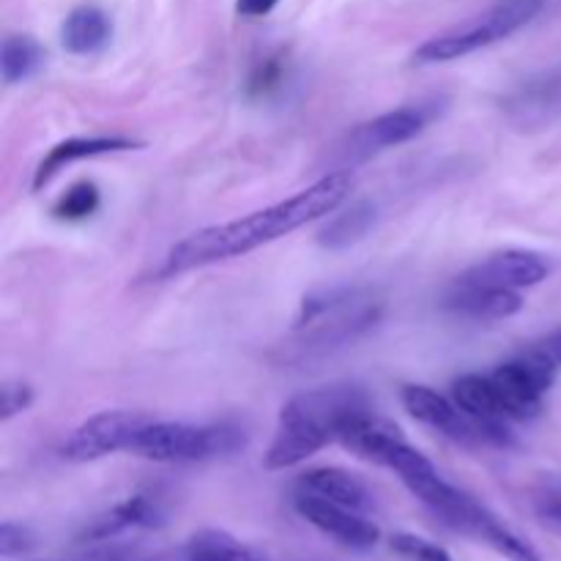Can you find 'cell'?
<instances>
[{"instance_id": "cell-1", "label": "cell", "mask_w": 561, "mask_h": 561, "mask_svg": "<svg viewBox=\"0 0 561 561\" xmlns=\"http://www.w3.org/2000/svg\"><path fill=\"white\" fill-rule=\"evenodd\" d=\"M351 186H354L351 173L337 170V173H329L323 179H318L307 190L296 192L288 201L257 208V211L233 219V222L211 225V228L197 230V233L186 236L184 241H179L168 252L162 274L164 277H175V274L214 266L219 261L241 257L247 252L257 250V247L272 244V241L283 239V236L294 233V230L337 211L345 197H348Z\"/></svg>"}, {"instance_id": "cell-2", "label": "cell", "mask_w": 561, "mask_h": 561, "mask_svg": "<svg viewBox=\"0 0 561 561\" xmlns=\"http://www.w3.org/2000/svg\"><path fill=\"white\" fill-rule=\"evenodd\" d=\"M383 316V301L376 290L359 285L316 288L301 299L299 316L288 340L279 345V362L305 365L323 359L345 345L365 337Z\"/></svg>"}, {"instance_id": "cell-3", "label": "cell", "mask_w": 561, "mask_h": 561, "mask_svg": "<svg viewBox=\"0 0 561 561\" xmlns=\"http://www.w3.org/2000/svg\"><path fill=\"white\" fill-rule=\"evenodd\" d=\"M370 398L354 383L310 389L283 405L277 416V431L263 455V469L285 471L305 463L332 442L351 416L370 411Z\"/></svg>"}, {"instance_id": "cell-4", "label": "cell", "mask_w": 561, "mask_h": 561, "mask_svg": "<svg viewBox=\"0 0 561 561\" xmlns=\"http://www.w3.org/2000/svg\"><path fill=\"white\" fill-rule=\"evenodd\" d=\"M247 433L236 422L190 425V422H157L142 425L129 453L153 463H197L244 449Z\"/></svg>"}, {"instance_id": "cell-5", "label": "cell", "mask_w": 561, "mask_h": 561, "mask_svg": "<svg viewBox=\"0 0 561 561\" xmlns=\"http://www.w3.org/2000/svg\"><path fill=\"white\" fill-rule=\"evenodd\" d=\"M548 0H496L485 14L474 16V20L463 22V25L444 31L438 36L427 38L420 44L414 53V64H447V60L466 58V55L485 49L491 44L510 38L535 22L540 11L546 9Z\"/></svg>"}, {"instance_id": "cell-6", "label": "cell", "mask_w": 561, "mask_h": 561, "mask_svg": "<svg viewBox=\"0 0 561 561\" xmlns=\"http://www.w3.org/2000/svg\"><path fill=\"white\" fill-rule=\"evenodd\" d=\"M557 370L559 365L542 345V348L518 354L491 373V381L502 398L510 422H526L542 414V398L553 387Z\"/></svg>"}, {"instance_id": "cell-7", "label": "cell", "mask_w": 561, "mask_h": 561, "mask_svg": "<svg viewBox=\"0 0 561 561\" xmlns=\"http://www.w3.org/2000/svg\"><path fill=\"white\" fill-rule=\"evenodd\" d=\"M148 422H151V416L142 414V411H99L66 436L60 455L71 463H93V460H102L113 453H129L135 436Z\"/></svg>"}, {"instance_id": "cell-8", "label": "cell", "mask_w": 561, "mask_h": 561, "mask_svg": "<svg viewBox=\"0 0 561 561\" xmlns=\"http://www.w3.org/2000/svg\"><path fill=\"white\" fill-rule=\"evenodd\" d=\"M438 110L433 104H409V107L389 110L378 118L359 124L343 142V162H367L370 157L389 151L394 146L414 140L416 135L425 131V126L436 118Z\"/></svg>"}, {"instance_id": "cell-9", "label": "cell", "mask_w": 561, "mask_h": 561, "mask_svg": "<svg viewBox=\"0 0 561 561\" xmlns=\"http://www.w3.org/2000/svg\"><path fill=\"white\" fill-rule=\"evenodd\" d=\"M294 507L307 524L316 526L318 531H323V535L332 537L345 548L367 551V548H376L378 540H381V529L373 520H367L365 513H356V510L334 504L329 499L296 491Z\"/></svg>"}, {"instance_id": "cell-10", "label": "cell", "mask_w": 561, "mask_h": 561, "mask_svg": "<svg viewBox=\"0 0 561 561\" xmlns=\"http://www.w3.org/2000/svg\"><path fill=\"white\" fill-rule=\"evenodd\" d=\"M504 115L518 129H542L561 115V66L540 71L504 96Z\"/></svg>"}, {"instance_id": "cell-11", "label": "cell", "mask_w": 561, "mask_h": 561, "mask_svg": "<svg viewBox=\"0 0 561 561\" xmlns=\"http://www.w3.org/2000/svg\"><path fill=\"white\" fill-rule=\"evenodd\" d=\"M548 272H551V266L537 252L504 250L485 257V261L474 263L471 268H466L458 279L471 285H488V288L524 290L540 285L548 277Z\"/></svg>"}, {"instance_id": "cell-12", "label": "cell", "mask_w": 561, "mask_h": 561, "mask_svg": "<svg viewBox=\"0 0 561 561\" xmlns=\"http://www.w3.org/2000/svg\"><path fill=\"white\" fill-rule=\"evenodd\" d=\"M444 310L455 312L469 321H504L524 310V299L518 290L488 288V285H471L455 279L449 294L444 296Z\"/></svg>"}, {"instance_id": "cell-13", "label": "cell", "mask_w": 561, "mask_h": 561, "mask_svg": "<svg viewBox=\"0 0 561 561\" xmlns=\"http://www.w3.org/2000/svg\"><path fill=\"white\" fill-rule=\"evenodd\" d=\"M140 148V142L131 140V137H69V140H60L58 146H53L47 151V157L38 162L36 173H33V190H42L47 186L60 170H66L69 164L82 162V159H96L107 157V153H121V151H135Z\"/></svg>"}, {"instance_id": "cell-14", "label": "cell", "mask_w": 561, "mask_h": 561, "mask_svg": "<svg viewBox=\"0 0 561 561\" xmlns=\"http://www.w3.org/2000/svg\"><path fill=\"white\" fill-rule=\"evenodd\" d=\"M162 507H159L151 496H146V493H135V496H129L126 502L115 504L113 510H107L104 515L93 518L91 524L80 531L77 540L107 542L129 529H157V526H162Z\"/></svg>"}, {"instance_id": "cell-15", "label": "cell", "mask_w": 561, "mask_h": 561, "mask_svg": "<svg viewBox=\"0 0 561 561\" xmlns=\"http://www.w3.org/2000/svg\"><path fill=\"white\" fill-rule=\"evenodd\" d=\"M296 491L329 499V502L343 504V507L356 510V513H370L373 504H376L370 488L359 477L337 469V466H321V469L305 471L296 482Z\"/></svg>"}, {"instance_id": "cell-16", "label": "cell", "mask_w": 561, "mask_h": 561, "mask_svg": "<svg viewBox=\"0 0 561 561\" xmlns=\"http://www.w3.org/2000/svg\"><path fill=\"white\" fill-rule=\"evenodd\" d=\"M113 36V22L99 5L82 3L71 11L60 27V44L71 55L102 53Z\"/></svg>"}, {"instance_id": "cell-17", "label": "cell", "mask_w": 561, "mask_h": 561, "mask_svg": "<svg viewBox=\"0 0 561 561\" xmlns=\"http://www.w3.org/2000/svg\"><path fill=\"white\" fill-rule=\"evenodd\" d=\"M466 535L477 537V540H482L485 546H491L493 551L502 553V557L510 561H542L540 553H537V548L531 546V542H526L520 535H515L507 524H502V520H499L496 515L485 507V504H480V507H477V513H474V518H471L469 531H466Z\"/></svg>"}, {"instance_id": "cell-18", "label": "cell", "mask_w": 561, "mask_h": 561, "mask_svg": "<svg viewBox=\"0 0 561 561\" xmlns=\"http://www.w3.org/2000/svg\"><path fill=\"white\" fill-rule=\"evenodd\" d=\"M453 400L466 411V414L474 416V420L507 422L510 425L507 414H504L502 398H499L491 376H477V373L460 376L458 381L453 383Z\"/></svg>"}, {"instance_id": "cell-19", "label": "cell", "mask_w": 561, "mask_h": 561, "mask_svg": "<svg viewBox=\"0 0 561 561\" xmlns=\"http://www.w3.org/2000/svg\"><path fill=\"white\" fill-rule=\"evenodd\" d=\"M175 561H263L252 551H247L233 535L222 529L195 531L184 542L181 551L173 553Z\"/></svg>"}, {"instance_id": "cell-20", "label": "cell", "mask_w": 561, "mask_h": 561, "mask_svg": "<svg viewBox=\"0 0 561 561\" xmlns=\"http://www.w3.org/2000/svg\"><path fill=\"white\" fill-rule=\"evenodd\" d=\"M376 225V206L370 201H359L340 211L337 217L329 219L327 228L318 233V244L327 250H348L351 244L365 239Z\"/></svg>"}, {"instance_id": "cell-21", "label": "cell", "mask_w": 561, "mask_h": 561, "mask_svg": "<svg viewBox=\"0 0 561 561\" xmlns=\"http://www.w3.org/2000/svg\"><path fill=\"white\" fill-rule=\"evenodd\" d=\"M44 64L42 44L33 36H9L0 49V75H3L5 85H16V82L27 80L36 75Z\"/></svg>"}, {"instance_id": "cell-22", "label": "cell", "mask_w": 561, "mask_h": 561, "mask_svg": "<svg viewBox=\"0 0 561 561\" xmlns=\"http://www.w3.org/2000/svg\"><path fill=\"white\" fill-rule=\"evenodd\" d=\"M99 203H102L99 186L93 181H77L55 201L53 214L66 222H80V219H88L99 211Z\"/></svg>"}, {"instance_id": "cell-23", "label": "cell", "mask_w": 561, "mask_h": 561, "mask_svg": "<svg viewBox=\"0 0 561 561\" xmlns=\"http://www.w3.org/2000/svg\"><path fill=\"white\" fill-rule=\"evenodd\" d=\"M392 551L403 561H455L442 546L425 540V537L409 535V531H398L392 537Z\"/></svg>"}, {"instance_id": "cell-24", "label": "cell", "mask_w": 561, "mask_h": 561, "mask_svg": "<svg viewBox=\"0 0 561 561\" xmlns=\"http://www.w3.org/2000/svg\"><path fill=\"white\" fill-rule=\"evenodd\" d=\"M33 400H36V392H33L31 383L3 381V389H0V420L9 422L14 416L25 414L33 405Z\"/></svg>"}, {"instance_id": "cell-25", "label": "cell", "mask_w": 561, "mask_h": 561, "mask_svg": "<svg viewBox=\"0 0 561 561\" xmlns=\"http://www.w3.org/2000/svg\"><path fill=\"white\" fill-rule=\"evenodd\" d=\"M33 548H36V535H33L27 526L14 524V520H5V524L0 526V557H25Z\"/></svg>"}, {"instance_id": "cell-26", "label": "cell", "mask_w": 561, "mask_h": 561, "mask_svg": "<svg viewBox=\"0 0 561 561\" xmlns=\"http://www.w3.org/2000/svg\"><path fill=\"white\" fill-rule=\"evenodd\" d=\"M283 82V64L279 58H266L263 64H257V69L250 77V93L252 96H266L268 91Z\"/></svg>"}, {"instance_id": "cell-27", "label": "cell", "mask_w": 561, "mask_h": 561, "mask_svg": "<svg viewBox=\"0 0 561 561\" xmlns=\"http://www.w3.org/2000/svg\"><path fill=\"white\" fill-rule=\"evenodd\" d=\"M279 0H236V11L241 16H266L272 14Z\"/></svg>"}, {"instance_id": "cell-28", "label": "cell", "mask_w": 561, "mask_h": 561, "mask_svg": "<svg viewBox=\"0 0 561 561\" xmlns=\"http://www.w3.org/2000/svg\"><path fill=\"white\" fill-rule=\"evenodd\" d=\"M540 515L548 526H553V529L561 531V499H551V502L542 504Z\"/></svg>"}, {"instance_id": "cell-29", "label": "cell", "mask_w": 561, "mask_h": 561, "mask_svg": "<svg viewBox=\"0 0 561 561\" xmlns=\"http://www.w3.org/2000/svg\"><path fill=\"white\" fill-rule=\"evenodd\" d=\"M546 351L553 356V362H557V365L561 367V329L557 334H551V337H548Z\"/></svg>"}, {"instance_id": "cell-30", "label": "cell", "mask_w": 561, "mask_h": 561, "mask_svg": "<svg viewBox=\"0 0 561 561\" xmlns=\"http://www.w3.org/2000/svg\"><path fill=\"white\" fill-rule=\"evenodd\" d=\"M140 561H175L173 557H157V559H140Z\"/></svg>"}, {"instance_id": "cell-31", "label": "cell", "mask_w": 561, "mask_h": 561, "mask_svg": "<svg viewBox=\"0 0 561 561\" xmlns=\"http://www.w3.org/2000/svg\"><path fill=\"white\" fill-rule=\"evenodd\" d=\"M77 561H91V559H88V557H82V559H77Z\"/></svg>"}]
</instances>
